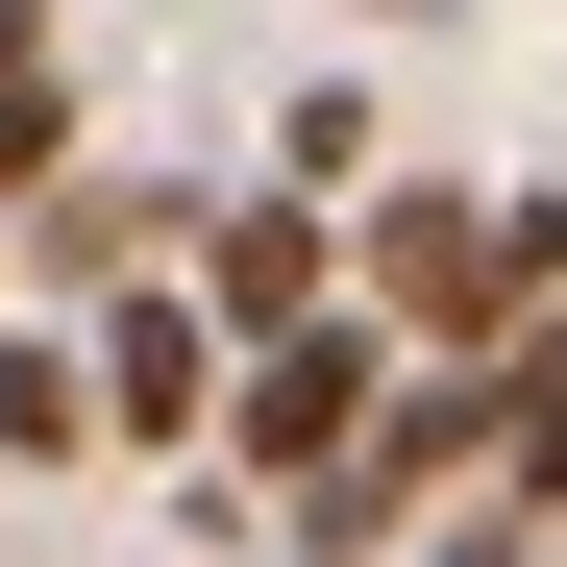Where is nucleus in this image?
Masks as SVG:
<instances>
[{
	"mask_svg": "<svg viewBox=\"0 0 567 567\" xmlns=\"http://www.w3.org/2000/svg\"><path fill=\"white\" fill-rule=\"evenodd\" d=\"M346 297L395 346H518L567 297V198H543V173H518V198H395V173H370V198H346Z\"/></svg>",
	"mask_w": 567,
	"mask_h": 567,
	"instance_id": "f257e3e1",
	"label": "nucleus"
},
{
	"mask_svg": "<svg viewBox=\"0 0 567 567\" xmlns=\"http://www.w3.org/2000/svg\"><path fill=\"white\" fill-rule=\"evenodd\" d=\"M370 395H395V321H370V297H321V321H247V346H223V420H198V444L247 468V494H297V468H321Z\"/></svg>",
	"mask_w": 567,
	"mask_h": 567,
	"instance_id": "f03ea898",
	"label": "nucleus"
},
{
	"mask_svg": "<svg viewBox=\"0 0 567 567\" xmlns=\"http://www.w3.org/2000/svg\"><path fill=\"white\" fill-rule=\"evenodd\" d=\"M74 346H100V444H148V468H173V444L223 420V321H198V271H124Z\"/></svg>",
	"mask_w": 567,
	"mask_h": 567,
	"instance_id": "7ed1b4c3",
	"label": "nucleus"
},
{
	"mask_svg": "<svg viewBox=\"0 0 567 567\" xmlns=\"http://www.w3.org/2000/svg\"><path fill=\"white\" fill-rule=\"evenodd\" d=\"M173 271H198V321H223V346H247V321H321V297H346V198L247 173V198H198V247H173Z\"/></svg>",
	"mask_w": 567,
	"mask_h": 567,
	"instance_id": "20e7f679",
	"label": "nucleus"
},
{
	"mask_svg": "<svg viewBox=\"0 0 567 567\" xmlns=\"http://www.w3.org/2000/svg\"><path fill=\"white\" fill-rule=\"evenodd\" d=\"M25 247L74 271V297H124V271H173V247H198V198H148V173H50V198H25Z\"/></svg>",
	"mask_w": 567,
	"mask_h": 567,
	"instance_id": "39448f33",
	"label": "nucleus"
},
{
	"mask_svg": "<svg viewBox=\"0 0 567 567\" xmlns=\"http://www.w3.org/2000/svg\"><path fill=\"white\" fill-rule=\"evenodd\" d=\"M74 124H100V100H74V50H50V0H0V223H25L50 173H74Z\"/></svg>",
	"mask_w": 567,
	"mask_h": 567,
	"instance_id": "423d86ee",
	"label": "nucleus"
},
{
	"mask_svg": "<svg viewBox=\"0 0 567 567\" xmlns=\"http://www.w3.org/2000/svg\"><path fill=\"white\" fill-rule=\"evenodd\" d=\"M100 444V346L74 321H0V468H74Z\"/></svg>",
	"mask_w": 567,
	"mask_h": 567,
	"instance_id": "0eeeda50",
	"label": "nucleus"
},
{
	"mask_svg": "<svg viewBox=\"0 0 567 567\" xmlns=\"http://www.w3.org/2000/svg\"><path fill=\"white\" fill-rule=\"evenodd\" d=\"M271 173H297V198H370V100H346V74H297V100H271Z\"/></svg>",
	"mask_w": 567,
	"mask_h": 567,
	"instance_id": "6e6552de",
	"label": "nucleus"
},
{
	"mask_svg": "<svg viewBox=\"0 0 567 567\" xmlns=\"http://www.w3.org/2000/svg\"><path fill=\"white\" fill-rule=\"evenodd\" d=\"M395 567H543V518H518V494H444V518H420Z\"/></svg>",
	"mask_w": 567,
	"mask_h": 567,
	"instance_id": "1a4fd4ad",
	"label": "nucleus"
},
{
	"mask_svg": "<svg viewBox=\"0 0 567 567\" xmlns=\"http://www.w3.org/2000/svg\"><path fill=\"white\" fill-rule=\"evenodd\" d=\"M543 567H567V518H543Z\"/></svg>",
	"mask_w": 567,
	"mask_h": 567,
	"instance_id": "9d476101",
	"label": "nucleus"
},
{
	"mask_svg": "<svg viewBox=\"0 0 567 567\" xmlns=\"http://www.w3.org/2000/svg\"><path fill=\"white\" fill-rule=\"evenodd\" d=\"M271 567H297V543H271Z\"/></svg>",
	"mask_w": 567,
	"mask_h": 567,
	"instance_id": "9b49d317",
	"label": "nucleus"
}]
</instances>
